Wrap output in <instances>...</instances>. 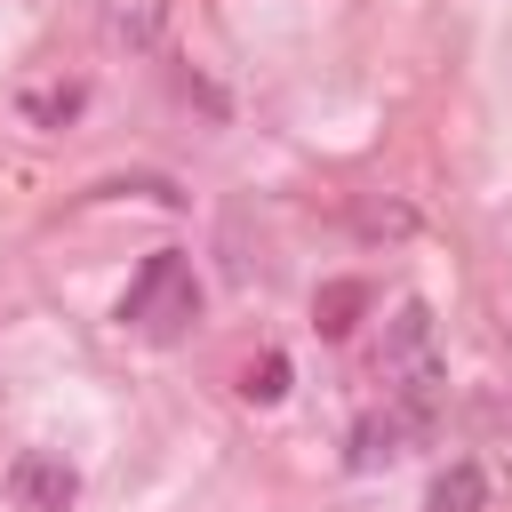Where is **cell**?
<instances>
[{
    "instance_id": "obj_1",
    "label": "cell",
    "mask_w": 512,
    "mask_h": 512,
    "mask_svg": "<svg viewBox=\"0 0 512 512\" xmlns=\"http://www.w3.org/2000/svg\"><path fill=\"white\" fill-rule=\"evenodd\" d=\"M384 400L392 408H408L424 432H432V416H440V392H448V360H440V344H432V312L408 296L400 312H392V328H384Z\"/></svg>"
},
{
    "instance_id": "obj_2",
    "label": "cell",
    "mask_w": 512,
    "mask_h": 512,
    "mask_svg": "<svg viewBox=\"0 0 512 512\" xmlns=\"http://www.w3.org/2000/svg\"><path fill=\"white\" fill-rule=\"evenodd\" d=\"M192 312H200V280H192V264H184L176 248L144 256V272H136L128 296H120V320L144 328V336H176V328H192Z\"/></svg>"
},
{
    "instance_id": "obj_3",
    "label": "cell",
    "mask_w": 512,
    "mask_h": 512,
    "mask_svg": "<svg viewBox=\"0 0 512 512\" xmlns=\"http://www.w3.org/2000/svg\"><path fill=\"white\" fill-rule=\"evenodd\" d=\"M8 496H16L24 512H64V504L80 496V472H72L64 456H48V448H24V456L8 464Z\"/></svg>"
},
{
    "instance_id": "obj_4",
    "label": "cell",
    "mask_w": 512,
    "mask_h": 512,
    "mask_svg": "<svg viewBox=\"0 0 512 512\" xmlns=\"http://www.w3.org/2000/svg\"><path fill=\"white\" fill-rule=\"evenodd\" d=\"M408 440H424V424H416L408 408H392V400H384V408H368V416L352 424V464H360V472H376V464H392Z\"/></svg>"
},
{
    "instance_id": "obj_5",
    "label": "cell",
    "mask_w": 512,
    "mask_h": 512,
    "mask_svg": "<svg viewBox=\"0 0 512 512\" xmlns=\"http://www.w3.org/2000/svg\"><path fill=\"white\" fill-rule=\"evenodd\" d=\"M424 504H432V512H480V504H488V472H480V464H448Z\"/></svg>"
},
{
    "instance_id": "obj_6",
    "label": "cell",
    "mask_w": 512,
    "mask_h": 512,
    "mask_svg": "<svg viewBox=\"0 0 512 512\" xmlns=\"http://www.w3.org/2000/svg\"><path fill=\"white\" fill-rule=\"evenodd\" d=\"M80 104H88V88H80V80H64V88H32V96H24V120L56 128V120H72Z\"/></svg>"
},
{
    "instance_id": "obj_7",
    "label": "cell",
    "mask_w": 512,
    "mask_h": 512,
    "mask_svg": "<svg viewBox=\"0 0 512 512\" xmlns=\"http://www.w3.org/2000/svg\"><path fill=\"white\" fill-rule=\"evenodd\" d=\"M352 312H360V280H336V288L320 296V328H328V336H344V328H352Z\"/></svg>"
},
{
    "instance_id": "obj_8",
    "label": "cell",
    "mask_w": 512,
    "mask_h": 512,
    "mask_svg": "<svg viewBox=\"0 0 512 512\" xmlns=\"http://www.w3.org/2000/svg\"><path fill=\"white\" fill-rule=\"evenodd\" d=\"M240 392H248V400H280V392H288V360H280V352H264V360L240 376Z\"/></svg>"
}]
</instances>
